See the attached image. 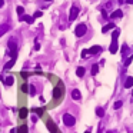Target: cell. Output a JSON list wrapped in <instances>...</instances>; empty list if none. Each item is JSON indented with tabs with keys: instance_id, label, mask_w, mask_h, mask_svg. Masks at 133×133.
<instances>
[{
	"instance_id": "1",
	"label": "cell",
	"mask_w": 133,
	"mask_h": 133,
	"mask_svg": "<svg viewBox=\"0 0 133 133\" xmlns=\"http://www.w3.org/2000/svg\"><path fill=\"white\" fill-rule=\"evenodd\" d=\"M86 31H87L86 24L80 23V24H77V26H76V29H74V34H76V37H82V36H85V34H86Z\"/></svg>"
},
{
	"instance_id": "2",
	"label": "cell",
	"mask_w": 133,
	"mask_h": 133,
	"mask_svg": "<svg viewBox=\"0 0 133 133\" xmlns=\"http://www.w3.org/2000/svg\"><path fill=\"white\" fill-rule=\"evenodd\" d=\"M63 123L70 127V126H74L76 119H74V116H72L70 113H64V115H63Z\"/></svg>"
},
{
	"instance_id": "3",
	"label": "cell",
	"mask_w": 133,
	"mask_h": 133,
	"mask_svg": "<svg viewBox=\"0 0 133 133\" xmlns=\"http://www.w3.org/2000/svg\"><path fill=\"white\" fill-rule=\"evenodd\" d=\"M9 49L12 52V56L17 57V44H16V39H10L9 40Z\"/></svg>"
},
{
	"instance_id": "4",
	"label": "cell",
	"mask_w": 133,
	"mask_h": 133,
	"mask_svg": "<svg viewBox=\"0 0 133 133\" xmlns=\"http://www.w3.org/2000/svg\"><path fill=\"white\" fill-rule=\"evenodd\" d=\"M77 16H79V7L72 6L70 13H69V20H70V22H73V20H76V17H77Z\"/></svg>"
},
{
	"instance_id": "5",
	"label": "cell",
	"mask_w": 133,
	"mask_h": 133,
	"mask_svg": "<svg viewBox=\"0 0 133 133\" xmlns=\"http://www.w3.org/2000/svg\"><path fill=\"white\" fill-rule=\"evenodd\" d=\"M46 126H47V129H49V132H50V133H59V130H57V126L55 125V122L47 120V122H46Z\"/></svg>"
},
{
	"instance_id": "6",
	"label": "cell",
	"mask_w": 133,
	"mask_h": 133,
	"mask_svg": "<svg viewBox=\"0 0 133 133\" xmlns=\"http://www.w3.org/2000/svg\"><path fill=\"white\" fill-rule=\"evenodd\" d=\"M62 93H63V90H62V87L60 86H56V87L53 89V99H60L62 97Z\"/></svg>"
},
{
	"instance_id": "7",
	"label": "cell",
	"mask_w": 133,
	"mask_h": 133,
	"mask_svg": "<svg viewBox=\"0 0 133 133\" xmlns=\"http://www.w3.org/2000/svg\"><path fill=\"white\" fill-rule=\"evenodd\" d=\"M87 52H89V55H92V56H93V55L100 53V52H102V47H100V46H93V47H90V49H89Z\"/></svg>"
},
{
	"instance_id": "8",
	"label": "cell",
	"mask_w": 133,
	"mask_h": 133,
	"mask_svg": "<svg viewBox=\"0 0 133 133\" xmlns=\"http://www.w3.org/2000/svg\"><path fill=\"white\" fill-rule=\"evenodd\" d=\"M16 59H17V57H12V59L9 60V62H7V63L4 64V70H10V69H12V67L15 66V63H16Z\"/></svg>"
},
{
	"instance_id": "9",
	"label": "cell",
	"mask_w": 133,
	"mask_h": 133,
	"mask_svg": "<svg viewBox=\"0 0 133 133\" xmlns=\"http://www.w3.org/2000/svg\"><path fill=\"white\" fill-rule=\"evenodd\" d=\"M9 30H10V26H9L7 23H4V24H1V26H0V37H1L3 34H6V33H7Z\"/></svg>"
},
{
	"instance_id": "10",
	"label": "cell",
	"mask_w": 133,
	"mask_h": 133,
	"mask_svg": "<svg viewBox=\"0 0 133 133\" xmlns=\"http://www.w3.org/2000/svg\"><path fill=\"white\" fill-rule=\"evenodd\" d=\"M20 20H22V22H26L27 24H31V23L34 22V19H33L31 16H27V15H23L22 17H20Z\"/></svg>"
},
{
	"instance_id": "11",
	"label": "cell",
	"mask_w": 133,
	"mask_h": 133,
	"mask_svg": "<svg viewBox=\"0 0 133 133\" xmlns=\"http://www.w3.org/2000/svg\"><path fill=\"white\" fill-rule=\"evenodd\" d=\"M3 82H4L6 86H13V85H15V77H13V76H7Z\"/></svg>"
},
{
	"instance_id": "12",
	"label": "cell",
	"mask_w": 133,
	"mask_h": 133,
	"mask_svg": "<svg viewBox=\"0 0 133 133\" xmlns=\"http://www.w3.org/2000/svg\"><path fill=\"white\" fill-rule=\"evenodd\" d=\"M72 97H73L74 100H80V99H82V93H80V90H77V89L72 90Z\"/></svg>"
},
{
	"instance_id": "13",
	"label": "cell",
	"mask_w": 133,
	"mask_h": 133,
	"mask_svg": "<svg viewBox=\"0 0 133 133\" xmlns=\"http://www.w3.org/2000/svg\"><path fill=\"white\" fill-rule=\"evenodd\" d=\"M109 52H110V53H113V55L117 52V42H116V40H113V42H112L110 47H109Z\"/></svg>"
},
{
	"instance_id": "14",
	"label": "cell",
	"mask_w": 133,
	"mask_h": 133,
	"mask_svg": "<svg viewBox=\"0 0 133 133\" xmlns=\"http://www.w3.org/2000/svg\"><path fill=\"white\" fill-rule=\"evenodd\" d=\"M27 113H29V110H27L26 107H22L20 112H19V117L20 119H26L27 117Z\"/></svg>"
},
{
	"instance_id": "15",
	"label": "cell",
	"mask_w": 133,
	"mask_h": 133,
	"mask_svg": "<svg viewBox=\"0 0 133 133\" xmlns=\"http://www.w3.org/2000/svg\"><path fill=\"white\" fill-rule=\"evenodd\" d=\"M116 26H115V23H107L106 26H103V29H102V33H107L109 30H112V29H115Z\"/></svg>"
},
{
	"instance_id": "16",
	"label": "cell",
	"mask_w": 133,
	"mask_h": 133,
	"mask_svg": "<svg viewBox=\"0 0 133 133\" xmlns=\"http://www.w3.org/2000/svg\"><path fill=\"white\" fill-rule=\"evenodd\" d=\"M85 73H86V69H85V67H82V66H80V67H77V69H76V74H77V77H83Z\"/></svg>"
},
{
	"instance_id": "17",
	"label": "cell",
	"mask_w": 133,
	"mask_h": 133,
	"mask_svg": "<svg viewBox=\"0 0 133 133\" xmlns=\"http://www.w3.org/2000/svg\"><path fill=\"white\" fill-rule=\"evenodd\" d=\"M125 87L126 89L133 87V77H127V79H126V82H125Z\"/></svg>"
},
{
	"instance_id": "18",
	"label": "cell",
	"mask_w": 133,
	"mask_h": 133,
	"mask_svg": "<svg viewBox=\"0 0 133 133\" xmlns=\"http://www.w3.org/2000/svg\"><path fill=\"white\" fill-rule=\"evenodd\" d=\"M122 16H123V12L122 10H116V12H113L110 15V19H117V17H122Z\"/></svg>"
},
{
	"instance_id": "19",
	"label": "cell",
	"mask_w": 133,
	"mask_h": 133,
	"mask_svg": "<svg viewBox=\"0 0 133 133\" xmlns=\"http://www.w3.org/2000/svg\"><path fill=\"white\" fill-rule=\"evenodd\" d=\"M96 115H97L99 117H103L104 116V109L103 107H97V109H96Z\"/></svg>"
},
{
	"instance_id": "20",
	"label": "cell",
	"mask_w": 133,
	"mask_h": 133,
	"mask_svg": "<svg viewBox=\"0 0 133 133\" xmlns=\"http://www.w3.org/2000/svg\"><path fill=\"white\" fill-rule=\"evenodd\" d=\"M31 112H34V113H36L37 116H42L44 110H43V109H39V107H33V109H31Z\"/></svg>"
},
{
	"instance_id": "21",
	"label": "cell",
	"mask_w": 133,
	"mask_h": 133,
	"mask_svg": "<svg viewBox=\"0 0 133 133\" xmlns=\"http://www.w3.org/2000/svg\"><path fill=\"white\" fill-rule=\"evenodd\" d=\"M119 33H120V30H119V29H115V30H113V33H112V39H113V40H117Z\"/></svg>"
},
{
	"instance_id": "22",
	"label": "cell",
	"mask_w": 133,
	"mask_h": 133,
	"mask_svg": "<svg viewBox=\"0 0 133 133\" xmlns=\"http://www.w3.org/2000/svg\"><path fill=\"white\" fill-rule=\"evenodd\" d=\"M17 133H27V126H26V125L20 126V127L17 129Z\"/></svg>"
},
{
	"instance_id": "23",
	"label": "cell",
	"mask_w": 133,
	"mask_h": 133,
	"mask_svg": "<svg viewBox=\"0 0 133 133\" xmlns=\"http://www.w3.org/2000/svg\"><path fill=\"white\" fill-rule=\"evenodd\" d=\"M97 72H99V64H93L92 66V74L94 76V74H97Z\"/></svg>"
},
{
	"instance_id": "24",
	"label": "cell",
	"mask_w": 133,
	"mask_h": 133,
	"mask_svg": "<svg viewBox=\"0 0 133 133\" xmlns=\"http://www.w3.org/2000/svg\"><path fill=\"white\" fill-rule=\"evenodd\" d=\"M29 93H30V96H34V94H36V87H34V86H33V85H30L29 86Z\"/></svg>"
},
{
	"instance_id": "25",
	"label": "cell",
	"mask_w": 133,
	"mask_h": 133,
	"mask_svg": "<svg viewBox=\"0 0 133 133\" xmlns=\"http://www.w3.org/2000/svg\"><path fill=\"white\" fill-rule=\"evenodd\" d=\"M16 10H17V15L20 16V17H22V16L24 15V9H23V7H22V6H19V7H17V9H16Z\"/></svg>"
},
{
	"instance_id": "26",
	"label": "cell",
	"mask_w": 133,
	"mask_h": 133,
	"mask_svg": "<svg viewBox=\"0 0 133 133\" xmlns=\"http://www.w3.org/2000/svg\"><path fill=\"white\" fill-rule=\"evenodd\" d=\"M127 50H129V47H127L126 44H123V46H122V56H126Z\"/></svg>"
},
{
	"instance_id": "27",
	"label": "cell",
	"mask_w": 133,
	"mask_h": 133,
	"mask_svg": "<svg viewBox=\"0 0 133 133\" xmlns=\"http://www.w3.org/2000/svg\"><path fill=\"white\" fill-rule=\"evenodd\" d=\"M122 100H117V102H116V103L113 104V109H116V110H117V109H120V107H122Z\"/></svg>"
},
{
	"instance_id": "28",
	"label": "cell",
	"mask_w": 133,
	"mask_h": 133,
	"mask_svg": "<svg viewBox=\"0 0 133 133\" xmlns=\"http://www.w3.org/2000/svg\"><path fill=\"white\" fill-rule=\"evenodd\" d=\"M42 15H43L42 12H34V15L31 16V17H33V19H37V17H42Z\"/></svg>"
},
{
	"instance_id": "29",
	"label": "cell",
	"mask_w": 133,
	"mask_h": 133,
	"mask_svg": "<svg viewBox=\"0 0 133 133\" xmlns=\"http://www.w3.org/2000/svg\"><path fill=\"white\" fill-rule=\"evenodd\" d=\"M87 55H89V52L86 50V49H85V50H82V57H83V59H86V57H87Z\"/></svg>"
},
{
	"instance_id": "30",
	"label": "cell",
	"mask_w": 133,
	"mask_h": 133,
	"mask_svg": "<svg viewBox=\"0 0 133 133\" xmlns=\"http://www.w3.org/2000/svg\"><path fill=\"white\" fill-rule=\"evenodd\" d=\"M132 60H133V57H129V59L126 60V62H125V67H127V66L130 64V62H132Z\"/></svg>"
},
{
	"instance_id": "31",
	"label": "cell",
	"mask_w": 133,
	"mask_h": 133,
	"mask_svg": "<svg viewBox=\"0 0 133 133\" xmlns=\"http://www.w3.org/2000/svg\"><path fill=\"white\" fill-rule=\"evenodd\" d=\"M27 76H29L27 72H22V77H23V79H27Z\"/></svg>"
},
{
	"instance_id": "32",
	"label": "cell",
	"mask_w": 133,
	"mask_h": 133,
	"mask_svg": "<svg viewBox=\"0 0 133 133\" xmlns=\"http://www.w3.org/2000/svg\"><path fill=\"white\" fill-rule=\"evenodd\" d=\"M22 92H24V93L27 92V85H23V86H22Z\"/></svg>"
},
{
	"instance_id": "33",
	"label": "cell",
	"mask_w": 133,
	"mask_h": 133,
	"mask_svg": "<svg viewBox=\"0 0 133 133\" xmlns=\"http://www.w3.org/2000/svg\"><path fill=\"white\" fill-rule=\"evenodd\" d=\"M37 119H39V116H36V115H34V116L31 117V122H34V123H36V122H37Z\"/></svg>"
},
{
	"instance_id": "34",
	"label": "cell",
	"mask_w": 133,
	"mask_h": 133,
	"mask_svg": "<svg viewBox=\"0 0 133 133\" xmlns=\"http://www.w3.org/2000/svg\"><path fill=\"white\" fill-rule=\"evenodd\" d=\"M39 49H40V44L36 43V44H34V50H39Z\"/></svg>"
},
{
	"instance_id": "35",
	"label": "cell",
	"mask_w": 133,
	"mask_h": 133,
	"mask_svg": "<svg viewBox=\"0 0 133 133\" xmlns=\"http://www.w3.org/2000/svg\"><path fill=\"white\" fill-rule=\"evenodd\" d=\"M3 6H4V0H0V9H1Z\"/></svg>"
},
{
	"instance_id": "36",
	"label": "cell",
	"mask_w": 133,
	"mask_h": 133,
	"mask_svg": "<svg viewBox=\"0 0 133 133\" xmlns=\"http://www.w3.org/2000/svg\"><path fill=\"white\" fill-rule=\"evenodd\" d=\"M102 15H103V17H107V13H106V10H102Z\"/></svg>"
},
{
	"instance_id": "37",
	"label": "cell",
	"mask_w": 133,
	"mask_h": 133,
	"mask_svg": "<svg viewBox=\"0 0 133 133\" xmlns=\"http://www.w3.org/2000/svg\"><path fill=\"white\" fill-rule=\"evenodd\" d=\"M126 3H127V4H132V3H133V0H126Z\"/></svg>"
},
{
	"instance_id": "38",
	"label": "cell",
	"mask_w": 133,
	"mask_h": 133,
	"mask_svg": "<svg viewBox=\"0 0 133 133\" xmlns=\"http://www.w3.org/2000/svg\"><path fill=\"white\" fill-rule=\"evenodd\" d=\"M10 133H17V130H16V129H12V130H10Z\"/></svg>"
},
{
	"instance_id": "39",
	"label": "cell",
	"mask_w": 133,
	"mask_h": 133,
	"mask_svg": "<svg viewBox=\"0 0 133 133\" xmlns=\"http://www.w3.org/2000/svg\"><path fill=\"white\" fill-rule=\"evenodd\" d=\"M1 80H4V77H3V74L0 76V82H1Z\"/></svg>"
},
{
	"instance_id": "40",
	"label": "cell",
	"mask_w": 133,
	"mask_h": 133,
	"mask_svg": "<svg viewBox=\"0 0 133 133\" xmlns=\"http://www.w3.org/2000/svg\"><path fill=\"white\" fill-rule=\"evenodd\" d=\"M85 133H90V130H86V132H85Z\"/></svg>"
},
{
	"instance_id": "41",
	"label": "cell",
	"mask_w": 133,
	"mask_h": 133,
	"mask_svg": "<svg viewBox=\"0 0 133 133\" xmlns=\"http://www.w3.org/2000/svg\"><path fill=\"white\" fill-rule=\"evenodd\" d=\"M132 97H133V90H132Z\"/></svg>"
},
{
	"instance_id": "42",
	"label": "cell",
	"mask_w": 133,
	"mask_h": 133,
	"mask_svg": "<svg viewBox=\"0 0 133 133\" xmlns=\"http://www.w3.org/2000/svg\"><path fill=\"white\" fill-rule=\"evenodd\" d=\"M46 1H52V0H46Z\"/></svg>"
},
{
	"instance_id": "43",
	"label": "cell",
	"mask_w": 133,
	"mask_h": 133,
	"mask_svg": "<svg viewBox=\"0 0 133 133\" xmlns=\"http://www.w3.org/2000/svg\"><path fill=\"white\" fill-rule=\"evenodd\" d=\"M106 133H112V132H106Z\"/></svg>"
}]
</instances>
